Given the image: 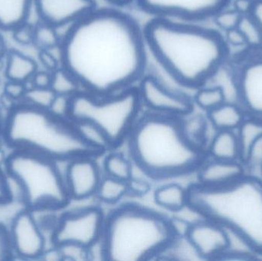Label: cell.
I'll return each instance as SVG.
<instances>
[{
    "label": "cell",
    "instance_id": "4fadbf2b",
    "mask_svg": "<svg viewBox=\"0 0 262 261\" xmlns=\"http://www.w3.org/2000/svg\"><path fill=\"white\" fill-rule=\"evenodd\" d=\"M9 233L14 255L33 260L41 257L46 251V239L32 211L28 208L12 218Z\"/></svg>",
    "mask_w": 262,
    "mask_h": 261
},
{
    "label": "cell",
    "instance_id": "4dcf8cb0",
    "mask_svg": "<svg viewBox=\"0 0 262 261\" xmlns=\"http://www.w3.org/2000/svg\"><path fill=\"white\" fill-rule=\"evenodd\" d=\"M238 28L244 35L249 49L262 50L261 29L250 14L243 15Z\"/></svg>",
    "mask_w": 262,
    "mask_h": 261
},
{
    "label": "cell",
    "instance_id": "44dd1931",
    "mask_svg": "<svg viewBox=\"0 0 262 261\" xmlns=\"http://www.w3.org/2000/svg\"><path fill=\"white\" fill-rule=\"evenodd\" d=\"M34 0H0V30L11 31L29 19Z\"/></svg>",
    "mask_w": 262,
    "mask_h": 261
},
{
    "label": "cell",
    "instance_id": "c3c4849f",
    "mask_svg": "<svg viewBox=\"0 0 262 261\" xmlns=\"http://www.w3.org/2000/svg\"><path fill=\"white\" fill-rule=\"evenodd\" d=\"M41 257L47 260H62L59 250H58L56 246L53 249L49 250V251H45Z\"/></svg>",
    "mask_w": 262,
    "mask_h": 261
},
{
    "label": "cell",
    "instance_id": "f35d334b",
    "mask_svg": "<svg viewBox=\"0 0 262 261\" xmlns=\"http://www.w3.org/2000/svg\"><path fill=\"white\" fill-rule=\"evenodd\" d=\"M169 224L174 237L176 239H183L187 235L192 223L184 218L175 216L169 219Z\"/></svg>",
    "mask_w": 262,
    "mask_h": 261
},
{
    "label": "cell",
    "instance_id": "ac0fdd59",
    "mask_svg": "<svg viewBox=\"0 0 262 261\" xmlns=\"http://www.w3.org/2000/svg\"><path fill=\"white\" fill-rule=\"evenodd\" d=\"M208 121L216 131H236L246 117V113L239 104L226 101L207 113Z\"/></svg>",
    "mask_w": 262,
    "mask_h": 261
},
{
    "label": "cell",
    "instance_id": "603a6c76",
    "mask_svg": "<svg viewBox=\"0 0 262 261\" xmlns=\"http://www.w3.org/2000/svg\"><path fill=\"white\" fill-rule=\"evenodd\" d=\"M72 122L81 139L98 154L112 148L107 136L95 124L86 121Z\"/></svg>",
    "mask_w": 262,
    "mask_h": 261
},
{
    "label": "cell",
    "instance_id": "e0dca14e",
    "mask_svg": "<svg viewBox=\"0 0 262 261\" xmlns=\"http://www.w3.org/2000/svg\"><path fill=\"white\" fill-rule=\"evenodd\" d=\"M242 161L212 159L202 162L198 169V183L207 187H223L234 183L246 176Z\"/></svg>",
    "mask_w": 262,
    "mask_h": 261
},
{
    "label": "cell",
    "instance_id": "7402d4cb",
    "mask_svg": "<svg viewBox=\"0 0 262 261\" xmlns=\"http://www.w3.org/2000/svg\"><path fill=\"white\" fill-rule=\"evenodd\" d=\"M154 201L167 211L180 212L188 205V188L178 183L165 184L154 192Z\"/></svg>",
    "mask_w": 262,
    "mask_h": 261
},
{
    "label": "cell",
    "instance_id": "3957f363",
    "mask_svg": "<svg viewBox=\"0 0 262 261\" xmlns=\"http://www.w3.org/2000/svg\"><path fill=\"white\" fill-rule=\"evenodd\" d=\"M129 137L133 160L150 179L184 176L203 162V150L185 135L180 117L149 111L137 119Z\"/></svg>",
    "mask_w": 262,
    "mask_h": 261
},
{
    "label": "cell",
    "instance_id": "8fae6325",
    "mask_svg": "<svg viewBox=\"0 0 262 261\" xmlns=\"http://www.w3.org/2000/svg\"><path fill=\"white\" fill-rule=\"evenodd\" d=\"M139 8L154 17L197 22L212 18L231 0H135Z\"/></svg>",
    "mask_w": 262,
    "mask_h": 261
},
{
    "label": "cell",
    "instance_id": "836d02e7",
    "mask_svg": "<svg viewBox=\"0 0 262 261\" xmlns=\"http://www.w3.org/2000/svg\"><path fill=\"white\" fill-rule=\"evenodd\" d=\"M243 15L233 8L226 7L217 12L212 18L215 26L221 31L226 32L238 28Z\"/></svg>",
    "mask_w": 262,
    "mask_h": 261
},
{
    "label": "cell",
    "instance_id": "5bb4252c",
    "mask_svg": "<svg viewBox=\"0 0 262 261\" xmlns=\"http://www.w3.org/2000/svg\"><path fill=\"white\" fill-rule=\"evenodd\" d=\"M40 21L54 27L71 26L97 8L95 0H34Z\"/></svg>",
    "mask_w": 262,
    "mask_h": 261
},
{
    "label": "cell",
    "instance_id": "b9f144b4",
    "mask_svg": "<svg viewBox=\"0 0 262 261\" xmlns=\"http://www.w3.org/2000/svg\"><path fill=\"white\" fill-rule=\"evenodd\" d=\"M38 59L40 62L42 64L43 67L46 70L50 72H53L54 70L61 67V60L58 59L55 55L52 52V49L50 50H39L38 53Z\"/></svg>",
    "mask_w": 262,
    "mask_h": 261
},
{
    "label": "cell",
    "instance_id": "4316f807",
    "mask_svg": "<svg viewBox=\"0 0 262 261\" xmlns=\"http://www.w3.org/2000/svg\"><path fill=\"white\" fill-rule=\"evenodd\" d=\"M106 176L127 182L132 177L130 161L120 153H112L106 156L104 162Z\"/></svg>",
    "mask_w": 262,
    "mask_h": 261
},
{
    "label": "cell",
    "instance_id": "ffe728a7",
    "mask_svg": "<svg viewBox=\"0 0 262 261\" xmlns=\"http://www.w3.org/2000/svg\"><path fill=\"white\" fill-rule=\"evenodd\" d=\"M4 69L8 81L27 83L38 70V64L31 57L12 49L6 54Z\"/></svg>",
    "mask_w": 262,
    "mask_h": 261
},
{
    "label": "cell",
    "instance_id": "277c9868",
    "mask_svg": "<svg viewBox=\"0 0 262 261\" xmlns=\"http://www.w3.org/2000/svg\"><path fill=\"white\" fill-rule=\"evenodd\" d=\"M2 135L13 150H29L57 162L98 155L81 139L72 121L25 102L9 110Z\"/></svg>",
    "mask_w": 262,
    "mask_h": 261
},
{
    "label": "cell",
    "instance_id": "1f68e13d",
    "mask_svg": "<svg viewBox=\"0 0 262 261\" xmlns=\"http://www.w3.org/2000/svg\"><path fill=\"white\" fill-rule=\"evenodd\" d=\"M55 96L56 93L51 87H37L31 86L30 87H28L23 101V102L33 107L49 110Z\"/></svg>",
    "mask_w": 262,
    "mask_h": 261
},
{
    "label": "cell",
    "instance_id": "74e56055",
    "mask_svg": "<svg viewBox=\"0 0 262 261\" xmlns=\"http://www.w3.org/2000/svg\"><path fill=\"white\" fill-rule=\"evenodd\" d=\"M223 38H224L225 42H226L229 50L231 48L241 49V50L249 49L246 38L238 28H235V29H231V30L225 32Z\"/></svg>",
    "mask_w": 262,
    "mask_h": 261
},
{
    "label": "cell",
    "instance_id": "d4e9b609",
    "mask_svg": "<svg viewBox=\"0 0 262 261\" xmlns=\"http://www.w3.org/2000/svg\"><path fill=\"white\" fill-rule=\"evenodd\" d=\"M235 132L243 158L249 148L262 136V119L252 116H246Z\"/></svg>",
    "mask_w": 262,
    "mask_h": 261
},
{
    "label": "cell",
    "instance_id": "ee69618b",
    "mask_svg": "<svg viewBox=\"0 0 262 261\" xmlns=\"http://www.w3.org/2000/svg\"><path fill=\"white\" fill-rule=\"evenodd\" d=\"M127 185H128V193H133L136 196H143L150 189V185L146 181L136 179L133 176L127 181Z\"/></svg>",
    "mask_w": 262,
    "mask_h": 261
},
{
    "label": "cell",
    "instance_id": "6da1fadb",
    "mask_svg": "<svg viewBox=\"0 0 262 261\" xmlns=\"http://www.w3.org/2000/svg\"><path fill=\"white\" fill-rule=\"evenodd\" d=\"M143 29L115 8L96 9L69 26L59 46L61 67L81 90L107 96L134 87L146 74Z\"/></svg>",
    "mask_w": 262,
    "mask_h": 261
},
{
    "label": "cell",
    "instance_id": "f6af8a7d",
    "mask_svg": "<svg viewBox=\"0 0 262 261\" xmlns=\"http://www.w3.org/2000/svg\"><path fill=\"white\" fill-rule=\"evenodd\" d=\"M12 200L8 184L7 175L0 169V204L9 203Z\"/></svg>",
    "mask_w": 262,
    "mask_h": 261
},
{
    "label": "cell",
    "instance_id": "8992f818",
    "mask_svg": "<svg viewBox=\"0 0 262 261\" xmlns=\"http://www.w3.org/2000/svg\"><path fill=\"white\" fill-rule=\"evenodd\" d=\"M176 239L169 219L140 205H122L105 217V260H152L169 250Z\"/></svg>",
    "mask_w": 262,
    "mask_h": 261
},
{
    "label": "cell",
    "instance_id": "7c38bea8",
    "mask_svg": "<svg viewBox=\"0 0 262 261\" xmlns=\"http://www.w3.org/2000/svg\"><path fill=\"white\" fill-rule=\"evenodd\" d=\"M137 89L142 104L149 111L177 117L193 111V99L184 92L166 87L155 75H145L139 81Z\"/></svg>",
    "mask_w": 262,
    "mask_h": 261
},
{
    "label": "cell",
    "instance_id": "9a60e30c",
    "mask_svg": "<svg viewBox=\"0 0 262 261\" xmlns=\"http://www.w3.org/2000/svg\"><path fill=\"white\" fill-rule=\"evenodd\" d=\"M92 157L81 156L69 161L64 179L71 200H85L96 194L102 177Z\"/></svg>",
    "mask_w": 262,
    "mask_h": 261
},
{
    "label": "cell",
    "instance_id": "2e32d148",
    "mask_svg": "<svg viewBox=\"0 0 262 261\" xmlns=\"http://www.w3.org/2000/svg\"><path fill=\"white\" fill-rule=\"evenodd\" d=\"M186 239L202 259L223 257L227 249L226 228L210 219H201L192 223Z\"/></svg>",
    "mask_w": 262,
    "mask_h": 261
},
{
    "label": "cell",
    "instance_id": "52a82bcc",
    "mask_svg": "<svg viewBox=\"0 0 262 261\" xmlns=\"http://www.w3.org/2000/svg\"><path fill=\"white\" fill-rule=\"evenodd\" d=\"M58 162L26 150H13L6 173L19 185L23 205L31 211L58 210L71 199Z\"/></svg>",
    "mask_w": 262,
    "mask_h": 261
},
{
    "label": "cell",
    "instance_id": "83f0119b",
    "mask_svg": "<svg viewBox=\"0 0 262 261\" xmlns=\"http://www.w3.org/2000/svg\"><path fill=\"white\" fill-rule=\"evenodd\" d=\"M61 36L57 28L41 21L35 25L33 44L39 50L57 49L61 44Z\"/></svg>",
    "mask_w": 262,
    "mask_h": 261
},
{
    "label": "cell",
    "instance_id": "7dc6e473",
    "mask_svg": "<svg viewBox=\"0 0 262 261\" xmlns=\"http://www.w3.org/2000/svg\"><path fill=\"white\" fill-rule=\"evenodd\" d=\"M250 15L255 18L262 32V0H255Z\"/></svg>",
    "mask_w": 262,
    "mask_h": 261
},
{
    "label": "cell",
    "instance_id": "ba28073f",
    "mask_svg": "<svg viewBox=\"0 0 262 261\" xmlns=\"http://www.w3.org/2000/svg\"><path fill=\"white\" fill-rule=\"evenodd\" d=\"M142 106L136 86L107 96L81 90L71 97L69 119L95 124L104 132L113 148L129 136Z\"/></svg>",
    "mask_w": 262,
    "mask_h": 261
},
{
    "label": "cell",
    "instance_id": "681fc988",
    "mask_svg": "<svg viewBox=\"0 0 262 261\" xmlns=\"http://www.w3.org/2000/svg\"><path fill=\"white\" fill-rule=\"evenodd\" d=\"M105 1L115 7H124V6H129L135 0H105Z\"/></svg>",
    "mask_w": 262,
    "mask_h": 261
},
{
    "label": "cell",
    "instance_id": "f907efd6",
    "mask_svg": "<svg viewBox=\"0 0 262 261\" xmlns=\"http://www.w3.org/2000/svg\"><path fill=\"white\" fill-rule=\"evenodd\" d=\"M7 47H6V41L3 35L0 33V62L3 61V58H6L7 54Z\"/></svg>",
    "mask_w": 262,
    "mask_h": 261
},
{
    "label": "cell",
    "instance_id": "f546056e",
    "mask_svg": "<svg viewBox=\"0 0 262 261\" xmlns=\"http://www.w3.org/2000/svg\"><path fill=\"white\" fill-rule=\"evenodd\" d=\"M186 119H182V127L185 135L188 139L195 144L197 147L202 148L205 139H206V129H207V121L203 116L200 115L189 117V114L186 115Z\"/></svg>",
    "mask_w": 262,
    "mask_h": 261
},
{
    "label": "cell",
    "instance_id": "30bf717a",
    "mask_svg": "<svg viewBox=\"0 0 262 261\" xmlns=\"http://www.w3.org/2000/svg\"><path fill=\"white\" fill-rule=\"evenodd\" d=\"M104 223L105 216L98 207L69 211L60 218L54 230V245L75 243L88 248L101 239Z\"/></svg>",
    "mask_w": 262,
    "mask_h": 261
},
{
    "label": "cell",
    "instance_id": "484cf974",
    "mask_svg": "<svg viewBox=\"0 0 262 261\" xmlns=\"http://www.w3.org/2000/svg\"><path fill=\"white\" fill-rule=\"evenodd\" d=\"M226 101H228L226 90L220 85L200 87L193 97L194 104L207 113Z\"/></svg>",
    "mask_w": 262,
    "mask_h": 261
},
{
    "label": "cell",
    "instance_id": "d6a6232c",
    "mask_svg": "<svg viewBox=\"0 0 262 261\" xmlns=\"http://www.w3.org/2000/svg\"><path fill=\"white\" fill-rule=\"evenodd\" d=\"M242 162L253 173L251 176L257 178V174L261 173L262 177V136L246 152Z\"/></svg>",
    "mask_w": 262,
    "mask_h": 261
},
{
    "label": "cell",
    "instance_id": "7a4b0ae2",
    "mask_svg": "<svg viewBox=\"0 0 262 261\" xmlns=\"http://www.w3.org/2000/svg\"><path fill=\"white\" fill-rule=\"evenodd\" d=\"M143 32L146 47L157 61L186 88L206 85L229 58L223 35L195 22L154 17Z\"/></svg>",
    "mask_w": 262,
    "mask_h": 261
},
{
    "label": "cell",
    "instance_id": "d6986e66",
    "mask_svg": "<svg viewBox=\"0 0 262 261\" xmlns=\"http://www.w3.org/2000/svg\"><path fill=\"white\" fill-rule=\"evenodd\" d=\"M209 154L212 159L242 161L243 153L236 132L229 130L216 131L209 144Z\"/></svg>",
    "mask_w": 262,
    "mask_h": 261
},
{
    "label": "cell",
    "instance_id": "ab89813d",
    "mask_svg": "<svg viewBox=\"0 0 262 261\" xmlns=\"http://www.w3.org/2000/svg\"><path fill=\"white\" fill-rule=\"evenodd\" d=\"M27 88L26 83L7 81V82L5 84L4 93L9 99L18 101V100L23 99Z\"/></svg>",
    "mask_w": 262,
    "mask_h": 261
},
{
    "label": "cell",
    "instance_id": "d590c367",
    "mask_svg": "<svg viewBox=\"0 0 262 261\" xmlns=\"http://www.w3.org/2000/svg\"><path fill=\"white\" fill-rule=\"evenodd\" d=\"M12 38L20 45L27 46L33 44L35 25L26 22L20 25L12 31Z\"/></svg>",
    "mask_w": 262,
    "mask_h": 261
},
{
    "label": "cell",
    "instance_id": "e575fe53",
    "mask_svg": "<svg viewBox=\"0 0 262 261\" xmlns=\"http://www.w3.org/2000/svg\"><path fill=\"white\" fill-rule=\"evenodd\" d=\"M62 260L81 261L89 260L88 248L75 243H64L56 245Z\"/></svg>",
    "mask_w": 262,
    "mask_h": 261
},
{
    "label": "cell",
    "instance_id": "816d5d0a",
    "mask_svg": "<svg viewBox=\"0 0 262 261\" xmlns=\"http://www.w3.org/2000/svg\"><path fill=\"white\" fill-rule=\"evenodd\" d=\"M3 122H2L1 119H0V135L2 134V131H3Z\"/></svg>",
    "mask_w": 262,
    "mask_h": 261
},
{
    "label": "cell",
    "instance_id": "cb8c5ba5",
    "mask_svg": "<svg viewBox=\"0 0 262 261\" xmlns=\"http://www.w3.org/2000/svg\"><path fill=\"white\" fill-rule=\"evenodd\" d=\"M127 193V182L106 176L101 179L95 195L101 202L114 205L120 202Z\"/></svg>",
    "mask_w": 262,
    "mask_h": 261
},
{
    "label": "cell",
    "instance_id": "9c48e42d",
    "mask_svg": "<svg viewBox=\"0 0 262 261\" xmlns=\"http://www.w3.org/2000/svg\"><path fill=\"white\" fill-rule=\"evenodd\" d=\"M233 79L237 102L246 114L262 119V50L237 55Z\"/></svg>",
    "mask_w": 262,
    "mask_h": 261
},
{
    "label": "cell",
    "instance_id": "f1b7e54d",
    "mask_svg": "<svg viewBox=\"0 0 262 261\" xmlns=\"http://www.w3.org/2000/svg\"><path fill=\"white\" fill-rule=\"evenodd\" d=\"M52 75L50 87L57 95L72 97L81 90L76 79L61 66L52 72Z\"/></svg>",
    "mask_w": 262,
    "mask_h": 261
},
{
    "label": "cell",
    "instance_id": "8d00e7d4",
    "mask_svg": "<svg viewBox=\"0 0 262 261\" xmlns=\"http://www.w3.org/2000/svg\"><path fill=\"white\" fill-rule=\"evenodd\" d=\"M71 97L66 95H57L51 104L49 110L55 115L62 119H69L70 110Z\"/></svg>",
    "mask_w": 262,
    "mask_h": 261
},
{
    "label": "cell",
    "instance_id": "bcb514c9",
    "mask_svg": "<svg viewBox=\"0 0 262 261\" xmlns=\"http://www.w3.org/2000/svg\"><path fill=\"white\" fill-rule=\"evenodd\" d=\"M255 0H233L232 8L242 15H249L253 8Z\"/></svg>",
    "mask_w": 262,
    "mask_h": 261
},
{
    "label": "cell",
    "instance_id": "5b68a950",
    "mask_svg": "<svg viewBox=\"0 0 262 261\" xmlns=\"http://www.w3.org/2000/svg\"><path fill=\"white\" fill-rule=\"evenodd\" d=\"M188 205L205 219L235 230L262 253V180L246 176L223 187L193 184Z\"/></svg>",
    "mask_w": 262,
    "mask_h": 261
},
{
    "label": "cell",
    "instance_id": "7bdbcfd3",
    "mask_svg": "<svg viewBox=\"0 0 262 261\" xmlns=\"http://www.w3.org/2000/svg\"><path fill=\"white\" fill-rule=\"evenodd\" d=\"M52 72L49 70H37L30 79L32 86L37 87H50L52 83Z\"/></svg>",
    "mask_w": 262,
    "mask_h": 261
},
{
    "label": "cell",
    "instance_id": "60d3db41",
    "mask_svg": "<svg viewBox=\"0 0 262 261\" xmlns=\"http://www.w3.org/2000/svg\"><path fill=\"white\" fill-rule=\"evenodd\" d=\"M13 256L9 230L0 223V261L10 260Z\"/></svg>",
    "mask_w": 262,
    "mask_h": 261
}]
</instances>
